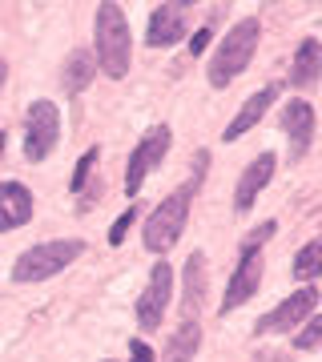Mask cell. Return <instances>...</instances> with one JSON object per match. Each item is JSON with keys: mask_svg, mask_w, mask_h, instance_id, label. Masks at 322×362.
<instances>
[{"mask_svg": "<svg viewBox=\"0 0 322 362\" xmlns=\"http://www.w3.org/2000/svg\"><path fill=\"white\" fill-rule=\"evenodd\" d=\"M57 137H61V109L52 101H33L25 117V157L45 161L57 149Z\"/></svg>", "mask_w": 322, "mask_h": 362, "instance_id": "5", "label": "cell"}, {"mask_svg": "<svg viewBox=\"0 0 322 362\" xmlns=\"http://www.w3.org/2000/svg\"><path fill=\"white\" fill-rule=\"evenodd\" d=\"M274 230H278V226H274V221H262V226H258L254 233H246L242 250H262V246H266V238H274Z\"/></svg>", "mask_w": 322, "mask_h": 362, "instance_id": "23", "label": "cell"}, {"mask_svg": "<svg viewBox=\"0 0 322 362\" xmlns=\"http://www.w3.org/2000/svg\"><path fill=\"white\" fill-rule=\"evenodd\" d=\"M254 362H290V358H286L282 350H258Z\"/></svg>", "mask_w": 322, "mask_h": 362, "instance_id": "26", "label": "cell"}, {"mask_svg": "<svg viewBox=\"0 0 322 362\" xmlns=\"http://www.w3.org/2000/svg\"><path fill=\"white\" fill-rule=\"evenodd\" d=\"M282 129L290 137V161H302L314 141V109L310 101H290L282 109Z\"/></svg>", "mask_w": 322, "mask_h": 362, "instance_id": "12", "label": "cell"}, {"mask_svg": "<svg viewBox=\"0 0 322 362\" xmlns=\"http://www.w3.org/2000/svg\"><path fill=\"white\" fill-rule=\"evenodd\" d=\"M93 77H97V61H93V52L89 49H73L69 52V61H64V73H61L64 93H69V97L85 93Z\"/></svg>", "mask_w": 322, "mask_h": 362, "instance_id": "17", "label": "cell"}, {"mask_svg": "<svg viewBox=\"0 0 322 362\" xmlns=\"http://www.w3.org/2000/svg\"><path fill=\"white\" fill-rule=\"evenodd\" d=\"M93 49H97L93 61L105 69V77L121 81L129 73L133 37H129V21L121 13V4H97V16H93Z\"/></svg>", "mask_w": 322, "mask_h": 362, "instance_id": "1", "label": "cell"}, {"mask_svg": "<svg viewBox=\"0 0 322 362\" xmlns=\"http://www.w3.org/2000/svg\"><path fill=\"white\" fill-rule=\"evenodd\" d=\"M322 346V314H310V322L294 334V350H318Z\"/></svg>", "mask_w": 322, "mask_h": 362, "instance_id": "20", "label": "cell"}, {"mask_svg": "<svg viewBox=\"0 0 322 362\" xmlns=\"http://www.w3.org/2000/svg\"><path fill=\"white\" fill-rule=\"evenodd\" d=\"M105 362H113V358H105Z\"/></svg>", "mask_w": 322, "mask_h": 362, "instance_id": "29", "label": "cell"}, {"mask_svg": "<svg viewBox=\"0 0 322 362\" xmlns=\"http://www.w3.org/2000/svg\"><path fill=\"white\" fill-rule=\"evenodd\" d=\"M258 37H262V21H258V16H242V21L222 37L218 52H214V61H209V73H206L214 89H226V85L254 61Z\"/></svg>", "mask_w": 322, "mask_h": 362, "instance_id": "2", "label": "cell"}, {"mask_svg": "<svg viewBox=\"0 0 322 362\" xmlns=\"http://www.w3.org/2000/svg\"><path fill=\"white\" fill-rule=\"evenodd\" d=\"M274 177V153H258L250 165L242 169V177H238V194H234V209L238 214H246V209L258 202V194L270 185Z\"/></svg>", "mask_w": 322, "mask_h": 362, "instance_id": "13", "label": "cell"}, {"mask_svg": "<svg viewBox=\"0 0 322 362\" xmlns=\"http://www.w3.org/2000/svg\"><path fill=\"white\" fill-rule=\"evenodd\" d=\"M33 209H37V202L28 194V185H21V181H0V233H13L21 226H28L33 221Z\"/></svg>", "mask_w": 322, "mask_h": 362, "instance_id": "11", "label": "cell"}, {"mask_svg": "<svg viewBox=\"0 0 322 362\" xmlns=\"http://www.w3.org/2000/svg\"><path fill=\"white\" fill-rule=\"evenodd\" d=\"M322 81V45L314 37H306L294 49V61H290V85L294 89H314Z\"/></svg>", "mask_w": 322, "mask_h": 362, "instance_id": "15", "label": "cell"}, {"mask_svg": "<svg viewBox=\"0 0 322 362\" xmlns=\"http://www.w3.org/2000/svg\"><path fill=\"white\" fill-rule=\"evenodd\" d=\"M258 286H262V250H242L238 266L230 274V286H226V298H222V314H230L242 302H250L258 294Z\"/></svg>", "mask_w": 322, "mask_h": 362, "instance_id": "9", "label": "cell"}, {"mask_svg": "<svg viewBox=\"0 0 322 362\" xmlns=\"http://www.w3.org/2000/svg\"><path fill=\"white\" fill-rule=\"evenodd\" d=\"M169 298H173V270L166 262H157L149 270L145 290L137 294V322H142V330H157L161 326V318L169 310Z\"/></svg>", "mask_w": 322, "mask_h": 362, "instance_id": "7", "label": "cell"}, {"mask_svg": "<svg viewBox=\"0 0 322 362\" xmlns=\"http://www.w3.org/2000/svg\"><path fill=\"white\" fill-rule=\"evenodd\" d=\"M318 306V290L314 286H302L298 294H290L286 302H278L270 314H262L254 326V334H274V330H294L298 322H306Z\"/></svg>", "mask_w": 322, "mask_h": 362, "instance_id": "8", "label": "cell"}, {"mask_svg": "<svg viewBox=\"0 0 322 362\" xmlns=\"http://www.w3.org/2000/svg\"><path fill=\"white\" fill-rule=\"evenodd\" d=\"M197 189H202V185L185 181V185H178V189L145 218L142 238H145V250H149V254H166L169 246H178L181 230H185V221H190V206H193V194H197Z\"/></svg>", "mask_w": 322, "mask_h": 362, "instance_id": "3", "label": "cell"}, {"mask_svg": "<svg viewBox=\"0 0 322 362\" xmlns=\"http://www.w3.org/2000/svg\"><path fill=\"white\" fill-rule=\"evenodd\" d=\"M4 81H8V65L0 61V89H4Z\"/></svg>", "mask_w": 322, "mask_h": 362, "instance_id": "27", "label": "cell"}, {"mask_svg": "<svg viewBox=\"0 0 322 362\" xmlns=\"http://www.w3.org/2000/svg\"><path fill=\"white\" fill-rule=\"evenodd\" d=\"M93 165H97V145L81 157L77 169H73V177H69V189H73V194H85V185H89V177H93Z\"/></svg>", "mask_w": 322, "mask_h": 362, "instance_id": "21", "label": "cell"}, {"mask_svg": "<svg viewBox=\"0 0 322 362\" xmlns=\"http://www.w3.org/2000/svg\"><path fill=\"white\" fill-rule=\"evenodd\" d=\"M278 93H282V85H278V81H274V85H266V89H258L254 97H250V101L238 109V117L226 125V141H238L246 129H254L258 121H262V113H266V109L278 101Z\"/></svg>", "mask_w": 322, "mask_h": 362, "instance_id": "14", "label": "cell"}, {"mask_svg": "<svg viewBox=\"0 0 322 362\" xmlns=\"http://www.w3.org/2000/svg\"><path fill=\"white\" fill-rule=\"evenodd\" d=\"M129 362H154V350L145 346L142 338H133L129 342Z\"/></svg>", "mask_w": 322, "mask_h": 362, "instance_id": "24", "label": "cell"}, {"mask_svg": "<svg viewBox=\"0 0 322 362\" xmlns=\"http://www.w3.org/2000/svg\"><path fill=\"white\" fill-rule=\"evenodd\" d=\"M85 254V242L81 238H52V242H40V246L25 250L13 266V278L16 282H45L52 274H61L64 266Z\"/></svg>", "mask_w": 322, "mask_h": 362, "instance_id": "4", "label": "cell"}, {"mask_svg": "<svg viewBox=\"0 0 322 362\" xmlns=\"http://www.w3.org/2000/svg\"><path fill=\"white\" fill-rule=\"evenodd\" d=\"M322 274V238L318 242H306V246L294 254V278H302V282H314Z\"/></svg>", "mask_w": 322, "mask_h": 362, "instance_id": "19", "label": "cell"}, {"mask_svg": "<svg viewBox=\"0 0 322 362\" xmlns=\"http://www.w3.org/2000/svg\"><path fill=\"white\" fill-rule=\"evenodd\" d=\"M133 221H137V209H125V214L109 226V246H121V242H125V233L133 230Z\"/></svg>", "mask_w": 322, "mask_h": 362, "instance_id": "22", "label": "cell"}, {"mask_svg": "<svg viewBox=\"0 0 322 362\" xmlns=\"http://www.w3.org/2000/svg\"><path fill=\"white\" fill-rule=\"evenodd\" d=\"M202 298H206V254L193 250L185 258V318H197Z\"/></svg>", "mask_w": 322, "mask_h": 362, "instance_id": "18", "label": "cell"}, {"mask_svg": "<svg viewBox=\"0 0 322 362\" xmlns=\"http://www.w3.org/2000/svg\"><path fill=\"white\" fill-rule=\"evenodd\" d=\"M185 13H190V4H157L154 16H149V28H145V40H149V49H169V45H178L185 37Z\"/></svg>", "mask_w": 322, "mask_h": 362, "instance_id": "10", "label": "cell"}, {"mask_svg": "<svg viewBox=\"0 0 322 362\" xmlns=\"http://www.w3.org/2000/svg\"><path fill=\"white\" fill-rule=\"evenodd\" d=\"M0 153H4V129H0Z\"/></svg>", "mask_w": 322, "mask_h": 362, "instance_id": "28", "label": "cell"}, {"mask_svg": "<svg viewBox=\"0 0 322 362\" xmlns=\"http://www.w3.org/2000/svg\"><path fill=\"white\" fill-rule=\"evenodd\" d=\"M202 350V322L197 318H181L173 338L161 350V362H193V354Z\"/></svg>", "mask_w": 322, "mask_h": 362, "instance_id": "16", "label": "cell"}, {"mask_svg": "<svg viewBox=\"0 0 322 362\" xmlns=\"http://www.w3.org/2000/svg\"><path fill=\"white\" fill-rule=\"evenodd\" d=\"M169 141H173V133H169V125H154V129L145 133L142 141L133 145V153H129V165H125V194L137 197L145 185V173L161 161V157L169 153Z\"/></svg>", "mask_w": 322, "mask_h": 362, "instance_id": "6", "label": "cell"}, {"mask_svg": "<svg viewBox=\"0 0 322 362\" xmlns=\"http://www.w3.org/2000/svg\"><path fill=\"white\" fill-rule=\"evenodd\" d=\"M206 45H209V28H197V33H193V37H190V52H193V57H197V52L206 49Z\"/></svg>", "mask_w": 322, "mask_h": 362, "instance_id": "25", "label": "cell"}]
</instances>
